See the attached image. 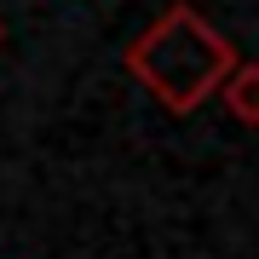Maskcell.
Returning <instances> with one entry per match:
<instances>
[{"label":"cell","instance_id":"cell-1","mask_svg":"<svg viewBox=\"0 0 259 259\" xmlns=\"http://www.w3.org/2000/svg\"><path fill=\"white\" fill-rule=\"evenodd\" d=\"M231 64H236V47L185 0H173L127 47V75L173 115L202 110L219 93V81L231 75Z\"/></svg>","mask_w":259,"mask_h":259},{"label":"cell","instance_id":"cell-2","mask_svg":"<svg viewBox=\"0 0 259 259\" xmlns=\"http://www.w3.org/2000/svg\"><path fill=\"white\" fill-rule=\"evenodd\" d=\"M219 98H225V110H231L242 127H259V64L236 58L231 75L219 81Z\"/></svg>","mask_w":259,"mask_h":259},{"label":"cell","instance_id":"cell-3","mask_svg":"<svg viewBox=\"0 0 259 259\" xmlns=\"http://www.w3.org/2000/svg\"><path fill=\"white\" fill-rule=\"evenodd\" d=\"M0 47H6V23H0Z\"/></svg>","mask_w":259,"mask_h":259}]
</instances>
